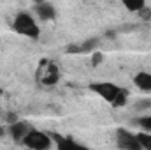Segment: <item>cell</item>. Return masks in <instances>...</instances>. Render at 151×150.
Here are the masks:
<instances>
[{
  "mask_svg": "<svg viewBox=\"0 0 151 150\" xmlns=\"http://www.w3.org/2000/svg\"><path fill=\"white\" fill-rule=\"evenodd\" d=\"M90 90L93 94H97L100 99H104L106 103L113 104V106H123L127 101V90L121 88L119 85H114L111 81H97V83H90Z\"/></svg>",
  "mask_w": 151,
  "mask_h": 150,
  "instance_id": "1",
  "label": "cell"
},
{
  "mask_svg": "<svg viewBox=\"0 0 151 150\" xmlns=\"http://www.w3.org/2000/svg\"><path fill=\"white\" fill-rule=\"evenodd\" d=\"M12 28H14L16 34L25 36V37H30V39H37L39 36H40V28H39L37 21H35L28 12H19V14L14 18Z\"/></svg>",
  "mask_w": 151,
  "mask_h": 150,
  "instance_id": "2",
  "label": "cell"
},
{
  "mask_svg": "<svg viewBox=\"0 0 151 150\" xmlns=\"http://www.w3.org/2000/svg\"><path fill=\"white\" fill-rule=\"evenodd\" d=\"M21 145H25L28 149H34V150H47L53 147V138H51L49 133H44V131H39V129H32L25 136Z\"/></svg>",
  "mask_w": 151,
  "mask_h": 150,
  "instance_id": "3",
  "label": "cell"
},
{
  "mask_svg": "<svg viewBox=\"0 0 151 150\" xmlns=\"http://www.w3.org/2000/svg\"><path fill=\"white\" fill-rule=\"evenodd\" d=\"M37 78L44 87H53L58 81V67L53 62H44L39 69Z\"/></svg>",
  "mask_w": 151,
  "mask_h": 150,
  "instance_id": "4",
  "label": "cell"
},
{
  "mask_svg": "<svg viewBox=\"0 0 151 150\" xmlns=\"http://www.w3.org/2000/svg\"><path fill=\"white\" fill-rule=\"evenodd\" d=\"M116 136H118V147H119V149L142 150L141 145H139V141H137V136H135V134H132V133H128V131H125V129H119V131L116 133Z\"/></svg>",
  "mask_w": 151,
  "mask_h": 150,
  "instance_id": "5",
  "label": "cell"
},
{
  "mask_svg": "<svg viewBox=\"0 0 151 150\" xmlns=\"http://www.w3.org/2000/svg\"><path fill=\"white\" fill-rule=\"evenodd\" d=\"M32 129H34V127H32L28 122L16 120V122H12V124H11V127H9V134H11V138H12L16 143H23L25 136H27Z\"/></svg>",
  "mask_w": 151,
  "mask_h": 150,
  "instance_id": "6",
  "label": "cell"
},
{
  "mask_svg": "<svg viewBox=\"0 0 151 150\" xmlns=\"http://www.w3.org/2000/svg\"><path fill=\"white\" fill-rule=\"evenodd\" d=\"M35 14H37L42 21H51V20L56 18V9L49 2L42 0V2L35 4Z\"/></svg>",
  "mask_w": 151,
  "mask_h": 150,
  "instance_id": "7",
  "label": "cell"
},
{
  "mask_svg": "<svg viewBox=\"0 0 151 150\" xmlns=\"http://www.w3.org/2000/svg\"><path fill=\"white\" fill-rule=\"evenodd\" d=\"M134 85L142 92H151V73H137L134 76Z\"/></svg>",
  "mask_w": 151,
  "mask_h": 150,
  "instance_id": "8",
  "label": "cell"
},
{
  "mask_svg": "<svg viewBox=\"0 0 151 150\" xmlns=\"http://www.w3.org/2000/svg\"><path fill=\"white\" fill-rule=\"evenodd\" d=\"M49 134H51V138H53V141L58 149H83V145H79L77 141L67 138V136H60V134H55V133H49Z\"/></svg>",
  "mask_w": 151,
  "mask_h": 150,
  "instance_id": "9",
  "label": "cell"
},
{
  "mask_svg": "<svg viewBox=\"0 0 151 150\" xmlns=\"http://www.w3.org/2000/svg\"><path fill=\"white\" fill-rule=\"evenodd\" d=\"M123 5L130 11V12H139L141 9H144L146 5V0H121Z\"/></svg>",
  "mask_w": 151,
  "mask_h": 150,
  "instance_id": "10",
  "label": "cell"
},
{
  "mask_svg": "<svg viewBox=\"0 0 151 150\" xmlns=\"http://www.w3.org/2000/svg\"><path fill=\"white\" fill-rule=\"evenodd\" d=\"M135 136H137V141H139L141 149L151 150V133H148V131H141V133H137Z\"/></svg>",
  "mask_w": 151,
  "mask_h": 150,
  "instance_id": "11",
  "label": "cell"
},
{
  "mask_svg": "<svg viewBox=\"0 0 151 150\" xmlns=\"http://www.w3.org/2000/svg\"><path fill=\"white\" fill-rule=\"evenodd\" d=\"M135 124L141 127V131H148V133H151V115H144V117L137 118Z\"/></svg>",
  "mask_w": 151,
  "mask_h": 150,
  "instance_id": "12",
  "label": "cell"
},
{
  "mask_svg": "<svg viewBox=\"0 0 151 150\" xmlns=\"http://www.w3.org/2000/svg\"><path fill=\"white\" fill-rule=\"evenodd\" d=\"M2 134H4V129H2V127H0V136H2Z\"/></svg>",
  "mask_w": 151,
  "mask_h": 150,
  "instance_id": "13",
  "label": "cell"
},
{
  "mask_svg": "<svg viewBox=\"0 0 151 150\" xmlns=\"http://www.w3.org/2000/svg\"><path fill=\"white\" fill-rule=\"evenodd\" d=\"M34 2H35V4H39V2H42V0H34Z\"/></svg>",
  "mask_w": 151,
  "mask_h": 150,
  "instance_id": "14",
  "label": "cell"
}]
</instances>
